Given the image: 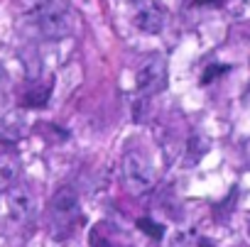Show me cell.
Instances as JSON below:
<instances>
[{
    "label": "cell",
    "mask_w": 250,
    "mask_h": 247,
    "mask_svg": "<svg viewBox=\"0 0 250 247\" xmlns=\"http://www.w3.org/2000/svg\"><path fill=\"white\" fill-rule=\"evenodd\" d=\"M138 225H140V230H145L147 235H152V237H162V228H160L157 223H152L150 218H143Z\"/></svg>",
    "instance_id": "10"
},
{
    "label": "cell",
    "mask_w": 250,
    "mask_h": 247,
    "mask_svg": "<svg viewBox=\"0 0 250 247\" xmlns=\"http://www.w3.org/2000/svg\"><path fill=\"white\" fill-rule=\"evenodd\" d=\"M3 193H5V213H8L10 220L25 223V220L32 218V213H35V196H32V191L27 186L15 181Z\"/></svg>",
    "instance_id": "5"
},
{
    "label": "cell",
    "mask_w": 250,
    "mask_h": 247,
    "mask_svg": "<svg viewBox=\"0 0 250 247\" xmlns=\"http://www.w3.org/2000/svg\"><path fill=\"white\" fill-rule=\"evenodd\" d=\"M91 247H133V242L115 225L101 223L91 230Z\"/></svg>",
    "instance_id": "7"
},
{
    "label": "cell",
    "mask_w": 250,
    "mask_h": 247,
    "mask_svg": "<svg viewBox=\"0 0 250 247\" xmlns=\"http://www.w3.org/2000/svg\"><path fill=\"white\" fill-rule=\"evenodd\" d=\"M130 22L145 35H157L165 30L167 15L155 0H130Z\"/></svg>",
    "instance_id": "4"
},
{
    "label": "cell",
    "mask_w": 250,
    "mask_h": 247,
    "mask_svg": "<svg viewBox=\"0 0 250 247\" xmlns=\"http://www.w3.org/2000/svg\"><path fill=\"white\" fill-rule=\"evenodd\" d=\"M81 218V210H79V196L74 189L64 186L59 189L52 201H49V230L57 240H64L74 232L76 223Z\"/></svg>",
    "instance_id": "2"
},
{
    "label": "cell",
    "mask_w": 250,
    "mask_h": 247,
    "mask_svg": "<svg viewBox=\"0 0 250 247\" xmlns=\"http://www.w3.org/2000/svg\"><path fill=\"white\" fill-rule=\"evenodd\" d=\"M135 83L140 93H157L165 88L167 83V64L162 57H152L150 61H145L138 74H135Z\"/></svg>",
    "instance_id": "6"
},
{
    "label": "cell",
    "mask_w": 250,
    "mask_h": 247,
    "mask_svg": "<svg viewBox=\"0 0 250 247\" xmlns=\"http://www.w3.org/2000/svg\"><path fill=\"white\" fill-rule=\"evenodd\" d=\"M30 22L44 39H64L76 30V18L66 0H44L35 5L30 13Z\"/></svg>",
    "instance_id": "1"
},
{
    "label": "cell",
    "mask_w": 250,
    "mask_h": 247,
    "mask_svg": "<svg viewBox=\"0 0 250 247\" xmlns=\"http://www.w3.org/2000/svg\"><path fill=\"white\" fill-rule=\"evenodd\" d=\"M123 181H125V189L135 196H143L147 191H152L155 181H157V174H155V167L152 162L140 152V150H128L123 154Z\"/></svg>",
    "instance_id": "3"
},
{
    "label": "cell",
    "mask_w": 250,
    "mask_h": 247,
    "mask_svg": "<svg viewBox=\"0 0 250 247\" xmlns=\"http://www.w3.org/2000/svg\"><path fill=\"white\" fill-rule=\"evenodd\" d=\"M15 176H18V169L10 159L0 157V191H5L8 186L15 184Z\"/></svg>",
    "instance_id": "8"
},
{
    "label": "cell",
    "mask_w": 250,
    "mask_h": 247,
    "mask_svg": "<svg viewBox=\"0 0 250 247\" xmlns=\"http://www.w3.org/2000/svg\"><path fill=\"white\" fill-rule=\"evenodd\" d=\"M47 98H49V88H47V86H35V88L27 91L25 105H27V108H40V105L47 103Z\"/></svg>",
    "instance_id": "9"
},
{
    "label": "cell",
    "mask_w": 250,
    "mask_h": 247,
    "mask_svg": "<svg viewBox=\"0 0 250 247\" xmlns=\"http://www.w3.org/2000/svg\"><path fill=\"white\" fill-rule=\"evenodd\" d=\"M0 81H3V64H0Z\"/></svg>",
    "instance_id": "11"
}]
</instances>
